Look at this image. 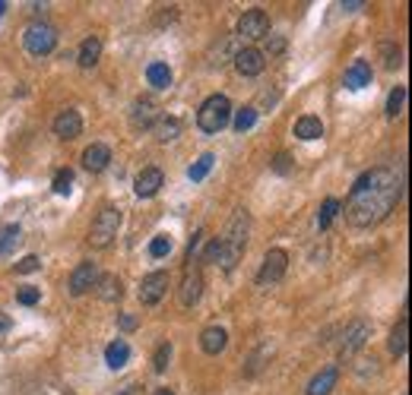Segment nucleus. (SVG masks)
<instances>
[{"instance_id":"nucleus-1","label":"nucleus","mask_w":412,"mask_h":395,"mask_svg":"<svg viewBox=\"0 0 412 395\" xmlns=\"http://www.w3.org/2000/svg\"><path fill=\"white\" fill-rule=\"evenodd\" d=\"M400 177L390 168H374L364 171L349 190L346 202V222L352 228H374L394 212V206L400 202Z\"/></svg>"},{"instance_id":"nucleus-2","label":"nucleus","mask_w":412,"mask_h":395,"mask_svg":"<svg viewBox=\"0 0 412 395\" xmlns=\"http://www.w3.org/2000/svg\"><path fill=\"white\" fill-rule=\"evenodd\" d=\"M247 231H251V215H247V209H235V215L226 224V234L219 237V260H216V265L235 269V263L241 260V253H245V247H247Z\"/></svg>"},{"instance_id":"nucleus-3","label":"nucleus","mask_w":412,"mask_h":395,"mask_svg":"<svg viewBox=\"0 0 412 395\" xmlns=\"http://www.w3.org/2000/svg\"><path fill=\"white\" fill-rule=\"evenodd\" d=\"M232 118V101L226 95H209L197 111V127L204 133H219Z\"/></svg>"},{"instance_id":"nucleus-4","label":"nucleus","mask_w":412,"mask_h":395,"mask_svg":"<svg viewBox=\"0 0 412 395\" xmlns=\"http://www.w3.org/2000/svg\"><path fill=\"white\" fill-rule=\"evenodd\" d=\"M121 231V209L114 206H105L102 212L92 219V228H89V244L96 250H105L114 244V237H118Z\"/></svg>"},{"instance_id":"nucleus-5","label":"nucleus","mask_w":412,"mask_h":395,"mask_svg":"<svg viewBox=\"0 0 412 395\" xmlns=\"http://www.w3.org/2000/svg\"><path fill=\"white\" fill-rule=\"evenodd\" d=\"M23 45L32 57H45V54H51L54 47H57V29L48 25V23H42V19H35V23L26 25Z\"/></svg>"},{"instance_id":"nucleus-6","label":"nucleus","mask_w":412,"mask_h":395,"mask_svg":"<svg viewBox=\"0 0 412 395\" xmlns=\"http://www.w3.org/2000/svg\"><path fill=\"white\" fill-rule=\"evenodd\" d=\"M286 269H289V253H286V250H279V247L267 250V256H263V263H260V272H257V285L282 282Z\"/></svg>"},{"instance_id":"nucleus-7","label":"nucleus","mask_w":412,"mask_h":395,"mask_svg":"<svg viewBox=\"0 0 412 395\" xmlns=\"http://www.w3.org/2000/svg\"><path fill=\"white\" fill-rule=\"evenodd\" d=\"M238 38H245V42H257V38H267L269 32V16L260 10V6H254V10H245V16L238 19Z\"/></svg>"},{"instance_id":"nucleus-8","label":"nucleus","mask_w":412,"mask_h":395,"mask_svg":"<svg viewBox=\"0 0 412 395\" xmlns=\"http://www.w3.org/2000/svg\"><path fill=\"white\" fill-rule=\"evenodd\" d=\"M368 338H371L368 319H352V323L346 326V332H343V338H340V354L343 357H352L355 351H362L364 345H368Z\"/></svg>"},{"instance_id":"nucleus-9","label":"nucleus","mask_w":412,"mask_h":395,"mask_svg":"<svg viewBox=\"0 0 412 395\" xmlns=\"http://www.w3.org/2000/svg\"><path fill=\"white\" fill-rule=\"evenodd\" d=\"M168 288H172V275H168V272H150V275L140 282V304H143V307H152V304H159L162 297L168 294Z\"/></svg>"},{"instance_id":"nucleus-10","label":"nucleus","mask_w":412,"mask_h":395,"mask_svg":"<svg viewBox=\"0 0 412 395\" xmlns=\"http://www.w3.org/2000/svg\"><path fill=\"white\" fill-rule=\"evenodd\" d=\"M200 297H204V275H200V269L187 265L184 282H181V288H178V304L184 310H191L200 304Z\"/></svg>"},{"instance_id":"nucleus-11","label":"nucleus","mask_w":412,"mask_h":395,"mask_svg":"<svg viewBox=\"0 0 412 395\" xmlns=\"http://www.w3.org/2000/svg\"><path fill=\"white\" fill-rule=\"evenodd\" d=\"M99 275H102V272H99V265H96V263H79L77 269H73L70 285H67V288H70V294H73V297H83V294H89V291L96 288Z\"/></svg>"},{"instance_id":"nucleus-12","label":"nucleus","mask_w":412,"mask_h":395,"mask_svg":"<svg viewBox=\"0 0 412 395\" xmlns=\"http://www.w3.org/2000/svg\"><path fill=\"white\" fill-rule=\"evenodd\" d=\"M159 105L152 98H137L133 101V111H130V124L133 130H150V127L159 124Z\"/></svg>"},{"instance_id":"nucleus-13","label":"nucleus","mask_w":412,"mask_h":395,"mask_svg":"<svg viewBox=\"0 0 412 395\" xmlns=\"http://www.w3.org/2000/svg\"><path fill=\"white\" fill-rule=\"evenodd\" d=\"M162 183H165V174L159 168H143V171L133 177V193L140 200H150V196H155L162 190Z\"/></svg>"},{"instance_id":"nucleus-14","label":"nucleus","mask_w":412,"mask_h":395,"mask_svg":"<svg viewBox=\"0 0 412 395\" xmlns=\"http://www.w3.org/2000/svg\"><path fill=\"white\" fill-rule=\"evenodd\" d=\"M235 70L241 73V76H257V73H263V51H257V47H241V51H235Z\"/></svg>"},{"instance_id":"nucleus-15","label":"nucleus","mask_w":412,"mask_h":395,"mask_svg":"<svg viewBox=\"0 0 412 395\" xmlns=\"http://www.w3.org/2000/svg\"><path fill=\"white\" fill-rule=\"evenodd\" d=\"M79 133H83V118H79V111L67 108V111H60L57 118H54V136H60V139H77Z\"/></svg>"},{"instance_id":"nucleus-16","label":"nucleus","mask_w":412,"mask_h":395,"mask_svg":"<svg viewBox=\"0 0 412 395\" xmlns=\"http://www.w3.org/2000/svg\"><path fill=\"white\" fill-rule=\"evenodd\" d=\"M108 161H111V149H108L105 142H92V146L83 152V168H86V171H92V174L105 171Z\"/></svg>"},{"instance_id":"nucleus-17","label":"nucleus","mask_w":412,"mask_h":395,"mask_svg":"<svg viewBox=\"0 0 412 395\" xmlns=\"http://www.w3.org/2000/svg\"><path fill=\"white\" fill-rule=\"evenodd\" d=\"M336 383H340V370H336V367H323V370L308 383L305 392L308 395H330L336 389Z\"/></svg>"},{"instance_id":"nucleus-18","label":"nucleus","mask_w":412,"mask_h":395,"mask_svg":"<svg viewBox=\"0 0 412 395\" xmlns=\"http://www.w3.org/2000/svg\"><path fill=\"white\" fill-rule=\"evenodd\" d=\"M92 291H96L102 301L114 304V301H121V294H124V285H121V278L114 275V272H108V275H99V282H96Z\"/></svg>"},{"instance_id":"nucleus-19","label":"nucleus","mask_w":412,"mask_h":395,"mask_svg":"<svg viewBox=\"0 0 412 395\" xmlns=\"http://www.w3.org/2000/svg\"><path fill=\"white\" fill-rule=\"evenodd\" d=\"M226 345H228V332L222 329V326H206V329L200 332V348L206 354H219Z\"/></svg>"},{"instance_id":"nucleus-20","label":"nucleus","mask_w":412,"mask_h":395,"mask_svg":"<svg viewBox=\"0 0 412 395\" xmlns=\"http://www.w3.org/2000/svg\"><path fill=\"white\" fill-rule=\"evenodd\" d=\"M99 57H102V38H99V35H89L83 45H79L77 64L83 67V70H92V67L99 64Z\"/></svg>"},{"instance_id":"nucleus-21","label":"nucleus","mask_w":412,"mask_h":395,"mask_svg":"<svg viewBox=\"0 0 412 395\" xmlns=\"http://www.w3.org/2000/svg\"><path fill=\"white\" fill-rule=\"evenodd\" d=\"M371 86V67L368 60H352L346 70V88H364Z\"/></svg>"},{"instance_id":"nucleus-22","label":"nucleus","mask_w":412,"mask_h":395,"mask_svg":"<svg viewBox=\"0 0 412 395\" xmlns=\"http://www.w3.org/2000/svg\"><path fill=\"white\" fill-rule=\"evenodd\" d=\"M387 345H390V354H394V357H403V354H406V348H409V319L406 316L394 326Z\"/></svg>"},{"instance_id":"nucleus-23","label":"nucleus","mask_w":412,"mask_h":395,"mask_svg":"<svg viewBox=\"0 0 412 395\" xmlns=\"http://www.w3.org/2000/svg\"><path fill=\"white\" fill-rule=\"evenodd\" d=\"M127 360H130V345H127L124 338H118V342H111L105 348V364L111 367V370H121V367H127Z\"/></svg>"},{"instance_id":"nucleus-24","label":"nucleus","mask_w":412,"mask_h":395,"mask_svg":"<svg viewBox=\"0 0 412 395\" xmlns=\"http://www.w3.org/2000/svg\"><path fill=\"white\" fill-rule=\"evenodd\" d=\"M295 136H299V139H305V142L321 139V136H323V124H321V118H311V114L299 118V120H295Z\"/></svg>"},{"instance_id":"nucleus-25","label":"nucleus","mask_w":412,"mask_h":395,"mask_svg":"<svg viewBox=\"0 0 412 395\" xmlns=\"http://www.w3.org/2000/svg\"><path fill=\"white\" fill-rule=\"evenodd\" d=\"M23 241V228L19 224H4L0 228V253H13Z\"/></svg>"},{"instance_id":"nucleus-26","label":"nucleus","mask_w":412,"mask_h":395,"mask_svg":"<svg viewBox=\"0 0 412 395\" xmlns=\"http://www.w3.org/2000/svg\"><path fill=\"white\" fill-rule=\"evenodd\" d=\"M146 79H150V86H155V88H168L172 86V70H168V64H150L146 67Z\"/></svg>"},{"instance_id":"nucleus-27","label":"nucleus","mask_w":412,"mask_h":395,"mask_svg":"<svg viewBox=\"0 0 412 395\" xmlns=\"http://www.w3.org/2000/svg\"><path fill=\"white\" fill-rule=\"evenodd\" d=\"M155 136H159V142H172L181 136V120L178 118H159V124H155Z\"/></svg>"},{"instance_id":"nucleus-28","label":"nucleus","mask_w":412,"mask_h":395,"mask_svg":"<svg viewBox=\"0 0 412 395\" xmlns=\"http://www.w3.org/2000/svg\"><path fill=\"white\" fill-rule=\"evenodd\" d=\"M213 165H216V155L213 152H204L191 168H187V177H191V181H204V177L213 171Z\"/></svg>"},{"instance_id":"nucleus-29","label":"nucleus","mask_w":412,"mask_h":395,"mask_svg":"<svg viewBox=\"0 0 412 395\" xmlns=\"http://www.w3.org/2000/svg\"><path fill=\"white\" fill-rule=\"evenodd\" d=\"M232 124H235V130H238V133H247L254 124H257V108H251V105H247V108H241V111L235 114V120H232Z\"/></svg>"},{"instance_id":"nucleus-30","label":"nucleus","mask_w":412,"mask_h":395,"mask_svg":"<svg viewBox=\"0 0 412 395\" xmlns=\"http://www.w3.org/2000/svg\"><path fill=\"white\" fill-rule=\"evenodd\" d=\"M340 200H336V196H330V200H323V206H321V212H317V224H321V228H330V222L336 219V212H340Z\"/></svg>"},{"instance_id":"nucleus-31","label":"nucleus","mask_w":412,"mask_h":395,"mask_svg":"<svg viewBox=\"0 0 412 395\" xmlns=\"http://www.w3.org/2000/svg\"><path fill=\"white\" fill-rule=\"evenodd\" d=\"M51 190H54L57 196H67V193H70V190H73V171H70V168H60V171L54 174Z\"/></svg>"},{"instance_id":"nucleus-32","label":"nucleus","mask_w":412,"mask_h":395,"mask_svg":"<svg viewBox=\"0 0 412 395\" xmlns=\"http://www.w3.org/2000/svg\"><path fill=\"white\" fill-rule=\"evenodd\" d=\"M403 105H406V86H396L394 92L387 95V118H396V114L403 111Z\"/></svg>"},{"instance_id":"nucleus-33","label":"nucleus","mask_w":412,"mask_h":395,"mask_svg":"<svg viewBox=\"0 0 412 395\" xmlns=\"http://www.w3.org/2000/svg\"><path fill=\"white\" fill-rule=\"evenodd\" d=\"M168 253H172V237L155 234L150 241V256H152V260H162V256H168Z\"/></svg>"},{"instance_id":"nucleus-34","label":"nucleus","mask_w":412,"mask_h":395,"mask_svg":"<svg viewBox=\"0 0 412 395\" xmlns=\"http://www.w3.org/2000/svg\"><path fill=\"white\" fill-rule=\"evenodd\" d=\"M168 360H172V345L162 342L159 348H155V354H152V370H155V373H165Z\"/></svg>"},{"instance_id":"nucleus-35","label":"nucleus","mask_w":412,"mask_h":395,"mask_svg":"<svg viewBox=\"0 0 412 395\" xmlns=\"http://www.w3.org/2000/svg\"><path fill=\"white\" fill-rule=\"evenodd\" d=\"M381 54H384V64H387V70H396V67H400L403 64V51H400V47H396V45H384L381 47Z\"/></svg>"},{"instance_id":"nucleus-36","label":"nucleus","mask_w":412,"mask_h":395,"mask_svg":"<svg viewBox=\"0 0 412 395\" xmlns=\"http://www.w3.org/2000/svg\"><path fill=\"white\" fill-rule=\"evenodd\" d=\"M38 297H42V291L32 288V285H26V288H19V291H16V301L23 304V307H35Z\"/></svg>"},{"instance_id":"nucleus-37","label":"nucleus","mask_w":412,"mask_h":395,"mask_svg":"<svg viewBox=\"0 0 412 395\" xmlns=\"http://www.w3.org/2000/svg\"><path fill=\"white\" fill-rule=\"evenodd\" d=\"M38 269H42V260H38V256H23V260L16 263L19 275H29V272H38Z\"/></svg>"},{"instance_id":"nucleus-38","label":"nucleus","mask_w":412,"mask_h":395,"mask_svg":"<svg viewBox=\"0 0 412 395\" xmlns=\"http://www.w3.org/2000/svg\"><path fill=\"white\" fill-rule=\"evenodd\" d=\"M137 326H140V319L133 316V313H121V316H118V329L121 332H133Z\"/></svg>"},{"instance_id":"nucleus-39","label":"nucleus","mask_w":412,"mask_h":395,"mask_svg":"<svg viewBox=\"0 0 412 395\" xmlns=\"http://www.w3.org/2000/svg\"><path fill=\"white\" fill-rule=\"evenodd\" d=\"M273 171H279V174H289V171H292V161H289V155H286V152H279V155H276Z\"/></svg>"},{"instance_id":"nucleus-40","label":"nucleus","mask_w":412,"mask_h":395,"mask_svg":"<svg viewBox=\"0 0 412 395\" xmlns=\"http://www.w3.org/2000/svg\"><path fill=\"white\" fill-rule=\"evenodd\" d=\"M267 51L269 54H282V51H286V42H282L279 35H267Z\"/></svg>"},{"instance_id":"nucleus-41","label":"nucleus","mask_w":412,"mask_h":395,"mask_svg":"<svg viewBox=\"0 0 412 395\" xmlns=\"http://www.w3.org/2000/svg\"><path fill=\"white\" fill-rule=\"evenodd\" d=\"M213 57H219V60H216V64H213V67H222V57H228V42L216 45V47H213Z\"/></svg>"},{"instance_id":"nucleus-42","label":"nucleus","mask_w":412,"mask_h":395,"mask_svg":"<svg viewBox=\"0 0 412 395\" xmlns=\"http://www.w3.org/2000/svg\"><path fill=\"white\" fill-rule=\"evenodd\" d=\"M118 395H143V386H140V383H127L124 389H118Z\"/></svg>"},{"instance_id":"nucleus-43","label":"nucleus","mask_w":412,"mask_h":395,"mask_svg":"<svg viewBox=\"0 0 412 395\" xmlns=\"http://www.w3.org/2000/svg\"><path fill=\"white\" fill-rule=\"evenodd\" d=\"M6 329H10V316H6V313H0V336H4Z\"/></svg>"},{"instance_id":"nucleus-44","label":"nucleus","mask_w":412,"mask_h":395,"mask_svg":"<svg viewBox=\"0 0 412 395\" xmlns=\"http://www.w3.org/2000/svg\"><path fill=\"white\" fill-rule=\"evenodd\" d=\"M343 6H346V10H362L364 4H362V0H352V4H343Z\"/></svg>"},{"instance_id":"nucleus-45","label":"nucleus","mask_w":412,"mask_h":395,"mask_svg":"<svg viewBox=\"0 0 412 395\" xmlns=\"http://www.w3.org/2000/svg\"><path fill=\"white\" fill-rule=\"evenodd\" d=\"M152 395H174V392H172V389H155Z\"/></svg>"},{"instance_id":"nucleus-46","label":"nucleus","mask_w":412,"mask_h":395,"mask_svg":"<svg viewBox=\"0 0 412 395\" xmlns=\"http://www.w3.org/2000/svg\"><path fill=\"white\" fill-rule=\"evenodd\" d=\"M4 10H6V4H4V0H0V16H4Z\"/></svg>"}]
</instances>
